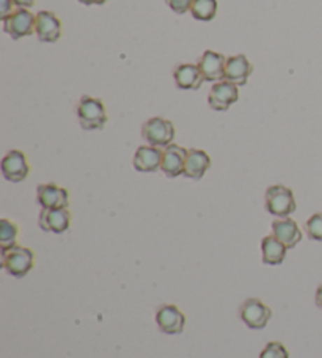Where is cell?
<instances>
[{
    "label": "cell",
    "mask_w": 322,
    "mask_h": 358,
    "mask_svg": "<svg viewBox=\"0 0 322 358\" xmlns=\"http://www.w3.org/2000/svg\"><path fill=\"white\" fill-rule=\"evenodd\" d=\"M76 113L82 129L85 131L104 129L107 123V112L104 104H102L101 99L92 98V96H82L79 102H77Z\"/></svg>",
    "instance_id": "1"
},
{
    "label": "cell",
    "mask_w": 322,
    "mask_h": 358,
    "mask_svg": "<svg viewBox=\"0 0 322 358\" xmlns=\"http://www.w3.org/2000/svg\"><path fill=\"white\" fill-rule=\"evenodd\" d=\"M35 263V255L30 248L15 245L2 250V266L6 272L16 278L27 275Z\"/></svg>",
    "instance_id": "2"
},
{
    "label": "cell",
    "mask_w": 322,
    "mask_h": 358,
    "mask_svg": "<svg viewBox=\"0 0 322 358\" xmlns=\"http://www.w3.org/2000/svg\"><path fill=\"white\" fill-rule=\"evenodd\" d=\"M294 194L291 189L285 187V185H270L266 190V209L269 214H272L279 219H286V217L295 213Z\"/></svg>",
    "instance_id": "3"
},
{
    "label": "cell",
    "mask_w": 322,
    "mask_h": 358,
    "mask_svg": "<svg viewBox=\"0 0 322 358\" xmlns=\"http://www.w3.org/2000/svg\"><path fill=\"white\" fill-rule=\"evenodd\" d=\"M141 137L150 146H156V148H167L172 145L173 138H175V126L170 120L154 117L148 120L141 127Z\"/></svg>",
    "instance_id": "4"
},
{
    "label": "cell",
    "mask_w": 322,
    "mask_h": 358,
    "mask_svg": "<svg viewBox=\"0 0 322 358\" xmlns=\"http://www.w3.org/2000/svg\"><path fill=\"white\" fill-rule=\"evenodd\" d=\"M35 19L36 15L27 8H18L15 13L4 21V31L10 35L13 40H21L24 36L35 34Z\"/></svg>",
    "instance_id": "5"
},
{
    "label": "cell",
    "mask_w": 322,
    "mask_h": 358,
    "mask_svg": "<svg viewBox=\"0 0 322 358\" xmlns=\"http://www.w3.org/2000/svg\"><path fill=\"white\" fill-rule=\"evenodd\" d=\"M241 319L248 329L261 330L267 325L272 310L267 305H264L260 299H248L241 305L239 310Z\"/></svg>",
    "instance_id": "6"
},
{
    "label": "cell",
    "mask_w": 322,
    "mask_h": 358,
    "mask_svg": "<svg viewBox=\"0 0 322 358\" xmlns=\"http://www.w3.org/2000/svg\"><path fill=\"white\" fill-rule=\"evenodd\" d=\"M237 101H239V88L227 80L217 82L208 94L209 107L217 112H227Z\"/></svg>",
    "instance_id": "7"
},
{
    "label": "cell",
    "mask_w": 322,
    "mask_h": 358,
    "mask_svg": "<svg viewBox=\"0 0 322 358\" xmlns=\"http://www.w3.org/2000/svg\"><path fill=\"white\" fill-rule=\"evenodd\" d=\"M30 173V167L24 152L13 150L2 159V175L10 182H22Z\"/></svg>",
    "instance_id": "8"
},
{
    "label": "cell",
    "mask_w": 322,
    "mask_h": 358,
    "mask_svg": "<svg viewBox=\"0 0 322 358\" xmlns=\"http://www.w3.org/2000/svg\"><path fill=\"white\" fill-rule=\"evenodd\" d=\"M36 201L43 209H68L69 194L57 184H41L36 189Z\"/></svg>",
    "instance_id": "9"
},
{
    "label": "cell",
    "mask_w": 322,
    "mask_h": 358,
    "mask_svg": "<svg viewBox=\"0 0 322 358\" xmlns=\"http://www.w3.org/2000/svg\"><path fill=\"white\" fill-rule=\"evenodd\" d=\"M35 35L41 43H57L62 36L60 19L50 11H38L35 19Z\"/></svg>",
    "instance_id": "10"
},
{
    "label": "cell",
    "mask_w": 322,
    "mask_h": 358,
    "mask_svg": "<svg viewBox=\"0 0 322 358\" xmlns=\"http://www.w3.org/2000/svg\"><path fill=\"white\" fill-rule=\"evenodd\" d=\"M156 322L164 334L179 335L184 330L186 316L175 305H162L156 311Z\"/></svg>",
    "instance_id": "11"
},
{
    "label": "cell",
    "mask_w": 322,
    "mask_h": 358,
    "mask_svg": "<svg viewBox=\"0 0 322 358\" xmlns=\"http://www.w3.org/2000/svg\"><path fill=\"white\" fill-rule=\"evenodd\" d=\"M225 66H227V59L214 50H204L198 62V68L203 74L204 82H212V84L225 79Z\"/></svg>",
    "instance_id": "12"
},
{
    "label": "cell",
    "mask_w": 322,
    "mask_h": 358,
    "mask_svg": "<svg viewBox=\"0 0 322 358\" xmlns=\"http://www.w3.org/2000/svg\"><path fill=\"white\" fill-rule=\"evenodd\" d=\"M188 152H189V150H186L179 145H173V143L167 146V148H164L162 165H160V170L164 171V175L169 178H178V176L184 175Z\"/></svg>",
    "instance_id": "13"
},
{
    "label": "cell",
    "mask_w": 322,
    "mask_h": 358,
    "mask_svg": "<svg viewBox=\"0 0 322 358\" xmlns=\"http://www.w3.org/2000/svg\"><path fill=\"white\" fill-rule=\"evenodd\" d=\"M253 73L252 63L248 62L246 55H233L227 59V66H225V79L231 82L236 87H244L248 82V78Z\"/></svg>",
    "instance_id": "14"
},
{
    "label": "cell",
    "mask_w": 322,
    "mask_h": 358,
    "mask_svg": "<svg viewBox=\"0 0 322 358\" xmlns=\"http://www.w3.org/2000/svg\"><path fill=\"white\" fill-rule=\"evenodd\" d=\"M38 225L43 231L62 234L68 231L71 225V214L68 209H43L38 219Z\"/></svg>",
    "instance_id": "15"
},
{
    "label": "cell",
    "mask_w": 322,
    "mask_h": 358,
    "mask_svg": "<svg viewBox=\"0 0 322 358\" xmlns=\"http://www.w3.org/2000/svg\"><path fill=\"white\" fill-rule=\"evenodd\" d=\"M162 152L156 146H139L134 155V169L141 173H154L162 165Z\"/></svg>",
    "instance_id": "16"
},
{
    "label": "cell",
    "mask_w": 322,
    "mask_h": 358,
    "mask_svg": "<svg viewBox=\"0 0 322 358\" xmlns=\"http://www.w3.org/2000/svg\"><path fill=\"white\" fill-rule=\"evenodd\" d=\"M173 79L179 90H198L204 82L198 65H190V63L176 66L173 71Z\"/></svg>",
    "instance_id": "17"
},
{
    "label": "cell",
    "mask_w": 322,
    "mask_h": 358,
    "mask_svg": "<svg viewBox=\"0 0 322 358\" xmlns=\"http://www.w3.org/2000/svg\"><path fill=\"white\" fill-rule=\"evenodd\" d=\"M272 233L276 239L283 242L288 248H294L302 241V231L298 223L293 219H280L274 220L272 223Z\"/></svg>",
    "instance_id": "18"
},
{
    "label": "cell",
    "mask_w": 322,
    "mask_h": 358,
    "mask_svg": "<svg viewBox=\"0 0 322 358\" xmlns=\"http://www.w3.org/2000/svg\"><path fill=\"white\" fill-rule=\"evenodd\" d=\"M211 167V157L208 156V152H204L202 150H195L192 148L188 152V159H186V169H184V176L189 179H202L206 171Z\"/></svg>",
    "instance_id": "19"
},
{
    "label": "cell",
    "mask_w": 322,
    "mask_h": 358,
    "mask_svg": "<svg viewBox=\"0 0 322 358\" xmlns=\"http://www.w3.org/2000/svg\"><path fill=\"white\" fill-rule=\"evenodd\" d=\"M261 250H262L264 264L279 266L286 258L288 247L272 234V236H266V238L261 241Z\"/></svg>",
    "instance_id": "20"
},
{
    "label": "cell",
    "mask_w": 322,
    "mask_h": 358,
    "mask_svg": "<svg viewBox=\"0 0 322 358\" xmlns=\"http://www.w3.org/2000/svg\"><path fill=\"white\" fill-rule=\"evenodd\" d=\"M190 15L202 22H209L217 15V0H193Z\"/></svg>",
    "instance_id": "21"
},
{
    "label": "cell",
    "mask_w": 322,
    "mask_h": 358,
    "mask_svg": "<svg viewBox=\"0 0 322 358\" xmlns=\"http://www.w3.org/2000/svg\"><path fill=\"white\" fill-rule=\"evenodd\" d=\"M16 239H18L16 223L8 220V219L0 220V247H2V250H5V248H10V247H15Z\"/></svg>",
    "instance_id": "22"
},
{
    "label": "cell",
    "mask_w": 322,
    "mask_h": 358,
    "mask_svg": "<svg viewBox=\"0 0 322 358\" xmlns=\"http://www.w3.org/2000/svg\"><path fill=\"white\" fill-rule=\"evenodd\" d=\"M305 233L312 241L322 242V213L314 214L307 220Z\"/></svg>",
    "instance_id": "23"
},
{
    "label": "cell",
    "mask_w": 322,
    "mask_h": 358,
    "mask_svg": "<svg viewBox=\"0 0 322 358\" xmlns=\"http://www.w3.org/2000/svg\"><path fill=\"white\" fill-rule=\"evenodd\" d=\"M260 358H289L286 348L281 343H269L261 352Z\"/></svg>",
    "instance_id": "24"
},
{
    "label": "cell",
    "mask_w": 322,
    "mask_h": 358,
    "mask_svg": "<svg viewBox=\"0 0 322 358\" xmlns=\"http://www.w3.org/2000/svg\"><path fill=\"white\" fill-rule=\"evenodd\" d=\"M165 3L170 6V10L176 15H184L190 11L193 0H165Z\"/></svg>",
    "instance_id": "25"
},
{
    "label": "cell",
    "mask_w": 322,
    "mask_h": 358,
    "mask_svg": "<svg viewBox=\"0 0 322 358\" xmlns=\"http://www.w3.org/2000/svg\"><path fill=\"white\" fill-rule=\"evenodd\" d=\"M13 5L15 2L13 0H0V21H5V19H8L13 13Z\"/></svg>",
    "instance_id": "26"
},
{
    "label": "cell",
    "mask_w": 322,
    "mask_h": 358,
    "mask_svg": "<svg viewBox=\"0 0 322 358\" xmlns=\"http://www.w3.org/2000/svg\"><path fill=\"white\" fill-rule=\"evenodd\" d=\"M18 8H31L35 5V0H13Z\"/></svg>",
    "instance_id": "27"
},
{
    "label": "cell",
    "mask_w": 322,
    "mask_h": 358,
    "mask_svg": "<svg viewBox=\"0 0 322 358\" xmlns=\"http://www.w3.org/2000/svg\"><path fill=\"white\" fill-rule=\"evenodd\" d=\"M80 3H83V5H104L107 0H79Z\"/></svg>",
    "instance_id": "28"
},
{
    "label": "cell",
    "mask_w": 322,
    "mask_h": 358,
    "mask_svg": "<svg viewBox=\"0 0 322 358\" xmlns=\"http://www.w3.org/2000/svg\"><path fill=\"white\" fill-rule=\"evenodd\" d=\"M316 305L322 310V285H319L316 291Z\"/></svg>",
    "instance_id": "29"
}]
</instances>
